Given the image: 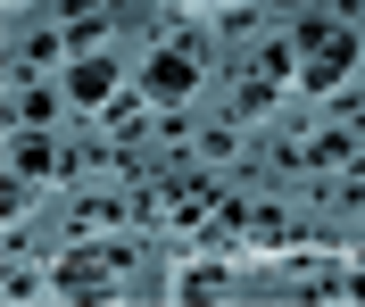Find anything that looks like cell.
<instances>
[{"instance_id": "7a4b0ae2", "label": "cell", "mask_w": 365, "mask_h": 307, "mask_svg": "<svg viewBox=\"0 0 365 307\" xmlns=\"http://www.w3.org/2000/svg\"><path fill=\"white\" fill-rule=\"evenodd\" d=\"M349 67H357V33H324L316 67H307V92H332V83H341Z\"/></svg>"}, {"instance_id": "6da1fadb", "label": "cell", "mask_w": 365, "mask_h": 307, "mask_svg": "<svg viewBox=\"0 0 365 307\" xmlns=\"http://www.w3.org/2000/svg\"><path fill=\"white\" fill-rule=\"evenodd\" d=\"M191 83H200V67H191V50H158V58L141 67V92H150V100H182Z\"/></svg>"}, {"instance_id": "ba28073f", "label": "cell", "mask_w": 365, "mask_h": 307, "mask_svg": "<svg viewBox=\"0 0 365 307\" xmlns=\"http://www.w3.org/2000/svg\"><path fill=\"white\" fill-rule=\"evenodd\" d=\"M307 158H316V166H341V158H349V133H324V142L307 150Z\"/></svg>"}, {"instance_id": "5b68a950", "label": "cell", "mask_w": 365, "mask_h": 307, "mask_svg": "<svg viewBox=\"0 0 365 307\" xmlns=\"http://www.w3.org/2000/svg\"><path fill=\"white\" fill-rule=\"evenodd\" d=\"M50 166H58V150H50L42 133H34V125H25V133H17V175H34V183H42Z\"/></svg>"}, {"instance_id": "9c48e42d", "label": "cell", "mask_w": 365, "mask_h": 307, "mask_svg": "<svg viewBox=\"0 0 365 307\" xmlns=\"http://www.w3.org/2000/svg\"><path fill=\"white\" fill-rule=\"evenodd\" d=\"M191 9H207V0H191Z\"/></svg>"}, {"instance_id": "277c9868", "label": "cell", "mask_w": 365, "mask_h": 307, "mask_svg": "<svg viewBox=\"0 0 365 307\" xmlns=\"http://www.w3.org/2000/svg\"><path fill=\"white\" fill-rule=\"evenodd\" d=\"M108 266H125V258H116V249H75L58 283H67V291H100V283H108Z\"/></svg>"}, {"instance_id": "8992f818", "label": "cell", "mask_w": 365, "mask_h": 307, "mask_svg": "<svg viewBox=\"0 0 365 307\" xmlns=\"http://www.w3.org/2000/svg\"><path fill=\"white\" fill-rule=\"evenodd\" d=\"M291 58H299L291 42H266V50H257V83H282V75H299Z\"/></svg>"}, {"instance_id": "52a82bcc", "label": "cell", "mask_w": 365, "mask_h": 307, "mask_svg": "<svg viewBox=\"0 0 365 307\" xmlns=\"http://www.w3.org/2000/svg\"><path fill=\"white\" fill-rule=\"evenodd\" d=\"M225 291H232V283L216 274V266H207V274H182V299H225Z\"/></svg>"}, {"instance_id": "3957f363", "label": "cell", "mask_w": 365, "mask_h": 307, "mask_svg": "<svg viewBox=\"0 0 365 307\" xmlns=\"http://www.w3.org/2000/svg\"><path fill=\"white\" fill-rule=\"evenodd\" d=\"M67 92H75V100H83V108H100V100H108V92H116V67H108V58H100V50H83V67H75V75H67Z\"/></svg>"}]
</instances>
